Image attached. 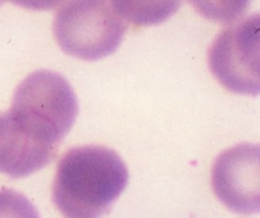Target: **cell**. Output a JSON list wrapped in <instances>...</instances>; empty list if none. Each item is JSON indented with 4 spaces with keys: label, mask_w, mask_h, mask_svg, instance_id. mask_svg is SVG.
I'll return each instance as SVG.
<instances>
[{
    "label": "cell",
    "mask_w": 260,
    "mask_h": 218,
    "mask_svg": "<svg viewBox=\"0 0 260 218\" xmlns=\"http://www.w3.org/2000/svg\"><path fill=\"white\" fill-rule=\"evenodd\" d=\"M128 184V170L108 147L69 150L58 162L52 200L66 218H101Z\"/></svg>",
    "instance_id": "1"
},
{
    "label": "cell",
    "mask_w": 260,
    "mask_h": 218,
    "mask_svg": "<svg viewBox=\"0 0 260 218\" xmlns=\"http://www.w3.org/2000/svg\"><path fill=\"white\" fill-rule=\"evenodd\" d=\"M78 98L70 83L53 71L38 70L18 85L9 114L20 133L57 150L78 117Z\"/></svg>",
    "instance_id": "2"
},
{
    "label": "cell",
    "mask_w": 260,
    "mask_h": 218,
    "mask_svg": "<svg viewBox=\"0 0 260 218\" xmlns=\"http://www.w3.org/2000/svg\"><path fill=\"white\" fill-rule=\"evenodd\" d=\"M52 29L63 52L96 61L118 50L127 23L117 14L112 0H69L56 13Z\"/></svg>",
    "instance_id": "3"
},
{
    "label": "cell",
    "mask_w": 260,
    "mask_h": 218,
    "mask_svg": "<svg viewBox=\"0 0 260 218\" xmlns=\"http://www.w3.org/2000/svg\"><path fill=\"white\" fill-rule=\"evenodd\" d=\"M259 14H254L223 30L211 46V71L233 93L259 94Z\"/></svg>",
    "instance_id": "4"
},
{
    "label": "cell",
    "mask_w": 260,
    "mask_h": 218,
    "mask_svg": "<svg viewBox=\"0 0 260 218\" xmlns=\"http://www.w3.org/2000/svg\"><path fill=\"white\" fill-rule=\"evenodd\" d=\"M259 146L241 143L223 151L212 167V188L216 197L241 214L260 209Z\"/></svg>",
    "instance_id": "5"
},
{
    "label": "cell",
    "mask_w": 260,
    "mask_h": 218,
    "mask_svg": "<svg viewBox=\"0 0 260 218\" xmlns=\"http://www.w3.org/2000/svg\"><path fill=\"white\" fill-rule=\"evenodd\" d=\"M56 150L41 146L20 133L9 114L0 113V172L24 177L43 169L55 157Z\"/></svg>",
    "instance_id": "6"
},
{
    "label": "cell",
    "mask_w": 260,
    "mask_h": 218,
    "mask_svg": "<svg viewBox=\"0 0 260 218\" xmlns=\"http://www.w3.org/2000/svg\"><path fill=\"white\" fill-rule=\"evenodd\" d=\"M182 4L183 0H112L114 10L124 22L140 27L164 23Z\"/></svg>",
    "instance_id": "7"
},
{
    "label": "cell",
    "mask_w": 260,
    "mask_h": 218,
    "mask_svg": "<svg viewBox=\"0 0 260 218\" xmlns=\"http://www.w3.org/2000/svg\"><path fill=\"white\" fill-rule=\"evenodd\" d=\"M201 15L220 24L230 25L243 19L253 0H188Z\"/></svg>",
    "instance_id": "8"
},
{
    "label": "cell",
    "mask_w": 260,
    "mask_h": 218,
    "mask_svg": "<svg viewBox=\"0 0 260 218\" xmlns=\"http://www.w3.org/2000/svg\"><path fill=\"white\" fill-rule=\"evenodd\" d=\"M0 218H41L35 205L19 192L0 190Z\"/></svg>",
    "instance_id": "9"
},
{
    "label": "cell",
    "mask_w": 260,
    "mask_h": 218,
    "mask_svg": "<svg viewBox=\"0 0 260 218\" xmlns=\"http://www.w3.org/2000/svg\"><path fill=\"white\" fill-rule=\"evenodd\" d=\"M9 2L29 10H51L60 7L66 0H9Z\"/></svg>",
    "instance_id": "10"
},
{
    "label": "cell",
    "mask_w": 260,
    "mask_h": 218,
    "mask_svg": "<svg viewBox=\"0 0 260 218\" xmlns=\"http://www.w3.org/2000/svg\"><path fill=\"white\" fill-rule=\"evenodd\" d=\"M2 3H3V0H0V5H2Z\"/></svg>",
    "instance_id": "11"
}]
</instances>
